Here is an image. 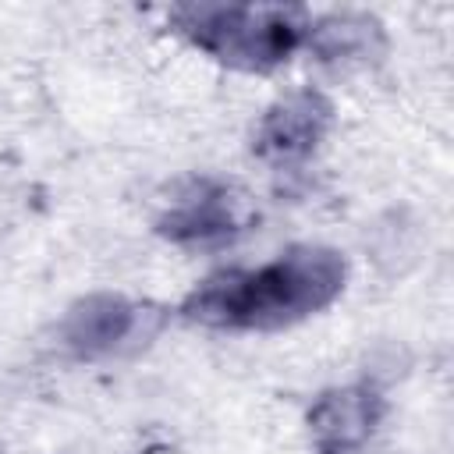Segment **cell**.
<instances>
[{
	"label": "cell",
	"instance_id": "1",
	"mask_svg": "<svg viewBox=\"0 0 454 454\" xmlns=\"http://www.w3.org/2000/svg\"><path fill=\"white\" fill-rule=\"evenodd\" d=\"M348 262L326 245H291L255 270L206 277L181 305V316L216 330H280L344 291Z\"/></svg>",
	"mask_w": 454,
	"mask_h": 454
},
{
	"label": "cell",
	"instance_id": "2",
	"mask_svg": "<svg viewBox=\"0 0 454 454\" xmlns=\"http://www.w3.org/2000/svg\"><path fill=\"white\" fill-rule=\"evenodd\" d=\"M170 21L213 60L259 74L287 64L312 25L301 7L284 4H181Z\"/></svg>",
	"mask_w": 454,
	"mask_h": 454
},
{
	"label": "cell",
	"instance_id": "3",
	"mask_svg": "<svg viewBox=\"0 0 454 454\" xmlns=\"http://www.w3.org/2000/svg\"><path fill=\"white\" fill-rule=\"evenodd\" d=\"M333 106L316 89H298L280 96L255 128V156L273 167H291L309 160L326 138Z\"/></svg>",
	"mask_w": 454,
	"mask_h": 454
},
{
	"label": "cell",
	"instance_id": "4",
	"mask_svg": "<svg viewBox=\"0 0 454 454\" xmlns=\"http://www.w3.org/2000/svg\"><path fill=\"white\" fill-rule=\"evenodd\" d=\"M156 231L184 248H216L245 231L241 199L216 181H195L160 220Z\"/></svg>",
	"mask_w": 454,
	"mask_h": 454
},
{
	"label": "cell",
	"instance_id": "5",
	"mask_svg": "<svg viewBox=\"0 0 454 454\" xmlns=\"http://www.w3.org/2000/svg\"><path fill=\"white\" fill-rule=\"evenodd\" d=\"M383 419V397L369 383L333 387L309 408V440L316 454H362Z\"/></svg>",
	"mask_w": 454,
	"mask_h": 454
},
{
	"label": "cell",
	"instance_id": "6",
	"mask_svg": "<svg viewBox=\"0 0 454 454\" xmlns=\"http://www.w3.org/2000/svg\"><path fill=\"white\" fill-rule=\"evenodd\" d=\"M138 326V309L117 294H89L64 319V344L74 355H106L121 348Z\"/></svg>",
	"mask_w": 454,
	"mask_h": 454
},
{
	"label": "cell",
	"instance_id": "7",
	"mask_svg": "<svg viewBox=\"0 0 454 454\" xmlns=\"http://www.w3.org/2000/svg\"><path fill=\"white\" fill-rule=\"evenodd\" d=\"M309 46L316 50L319 60L330 64H351V60H369L372 53L383 50V32L380 21L369 14H330L309 25Z\"/></svg>",
	"mask_w": 454,
	"mask_h": 454
}]
</instances>
